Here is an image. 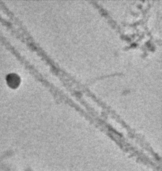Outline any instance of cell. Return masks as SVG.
Listing matches in <instances>:
<instances>
[{
    "mask_svg": "<svg viewBox=\"0 0 162 171\" xmlns=\"http://www.w3.org/2000/svg\"><path fill=\"white\" fill-rule=\"evenodd\" d=\"M20 78L16 74H10L8 78V84L11 86L16 87L18 86L20 83Z\"/></svg>",
    "mask_w": 162,
    "mask_h": 171,
    "instance_id": "obj_1",
    "label": "cell"
}]
</instances>
